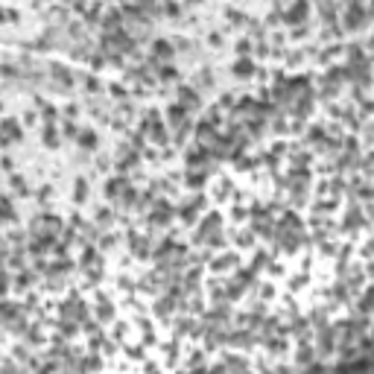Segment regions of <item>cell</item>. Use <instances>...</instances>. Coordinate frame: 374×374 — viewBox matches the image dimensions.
Instances as JSON below:
<instances>
[{
    "label": "cell",
    "instance_id": "cell-1",
    "mask_svg": "<svg viewBox=\"0 0 374 374\" xmlns=\"http://www.w3.org/2000/svg\"><path fill=\"white\" fill-rule=\"evenodd\" d=\"M363 24H365L363 6H360V3H351V9L345 12V27H348V30H360Z\"/></svg>",
    "mask_w": 374,
    "mask_h": 374
},
{
    "label": "cell",
    "instance_id": "cell-2",
    "mask_svg": "<svg viewBox=\"0 0 374 374\" xmlns=\"http://www.w3.org/2000/svg\"><path fill=\"white\" fill-rule=\"evenodd\" d=\"M20 138H24V131L18 129L15 117H6V120H3V146H9V143L20 141Z\"/></svg>",
    "mask_w": 374,
    "mask_h": 374
},
{
    "label": "cell",
    "instance_id": "cell-3",
    "mask_svg": "<svg viewBox=\"0 0 374 374\" xmlns=\"http://www.w3.org/2000/svg\"><path fill=\"white\" fill-rule=\"evenodd\" d=\"M334 336H336V327H327L324 324L322 331H319V348H322V354H331L334 351Z\"/></svg>",
    "mask_w": 374,
    "mask_h": 374
},
{
    "label": "cell",
    "instance_id": "cell-4",
    "mask_svg": "<svg viewBox=\"0 0 374 374\" xmlns=\"http://www.w3.org/2000/svg\"><path fill=\"white\" fill-rule=\"evenodd\" d=\"M357 310H360L363 316L374 313V287H368V290L360 295V304H357Z\"/></svg>",
    "mask_w": 374,
    "mask_h": 374
},
{
    "label": "cell",
    "instance_id": "cell-5",
    "mask_svg": "<svg viewBox=\"0 0 374 374\" xmlns=\"http://www.w3.org/2000/svg\"><path fill=\"white\" fill-rule=\"evenodd\" d=\"M152 53L158 56V59H172V41H164V38H158L155 44H152Z\"/></svg>",
    "mask_w": 374,
    "mask_h": 374
},
{
    "label": "cell",
    "instance_id": "cell-6",
    "mask_svg": "<svg viewBox=\"0 0 374 374\" xmlns=\"http://www.w3.org/2000/svg\"><path fill=\"white\" fill-rule=\"evenodd\" d=\"M126 187H129V184H126V179H108V182H105V196H108V199H114V196H120Z\"/></svg>",
    "mask_w": 374,
    "mask_h": 374
},
{
    "label": "cell",
    "instance_id": "cell-7",
    "mask_svg": "<svg viewBox=\"0 0 374 374\" xmlns=\"http://www.w3.org/2000/svg\"><path fill=\"white\" fill-rule=\"evenodd\" d=\"M179 102H182L184 108H199V97H196V91H190V88H182V91H179Z\"/></svg>",
    "mask_w": 374,
    "mask_h": 374
},
{
    "label": "cell",
    "instance_id": "cell-8",
    "mask_svg": "<svg viewBox=\"0 0 374 374\" xmlns=\"http://www.w3.org/2000/svg\"><path fill=\"white\" fill-rule=\"evenodd\" d=\"M254 71H257V68H254V64H252L249 59H240L237 64H234V76H240V79H249V76H252Z\"/></svg>",
    "mask_w": 374,
    "mask_h": 374
},
{
    "label": "cell",
    "instance_id": "cell-9",
    "mask_svg": "<svg viewBox=\"0 0 374 374\" xmlns=\"http://www.w3.org/2000/svg\"><path fill=\"white\" fill-rule=\"evenodd\" d=\"M79 146L82 149H97V146H100V135H97V131H82Z\"/></svg>",
    "mask_w": 374,
    "mask_h": 374
},
{
    "label": "cell",
    "instance_id": "cell-10",
    "mask_svg": "<svg viewBox=\"0 0 374 374\" xmlns=\"http://www.w3.org/2000/svg\"><path fill=\"white\" fill-rule=\"evenodd\" d=\"M304 15H307V3H304V0H298L293 9L287 12V20H290V24H295V20H301Z\"/></svg>",
    "mask_w": 374,
    "mask_h": 374
},
{
    "label": "cell",
    "instance_id": "cell-11",
    "mask_svg": "<svg viewBox=\"0 0 374 374\" xmlns=\"http://www.w3.org/2000/svg\"><path fill=\"white\" fill-rule=\"evenodd\" d=\"M231 263H237V254H219V260H213V263H211V269L223 272V269H228Z\"/></svg>",
    "mask_w": 374,
    "mask_h": 374
},
{
    "label": "cell",
    "instance_id": "cell-12",
    "mask_svg": "<svg viewBox=\"0 0 374 374\" xmlns=\"http://www.w3.org/2000/svg\"><path fill=\"white\" fill-rule=\"evenodd\" d=\"M3 216H6V223H15V219H18V213H15V202H12L9 193H6V199H3Z\"/></svg>",
    "mask_w": 374,
    "mask_h": 374
},
{
    "label": "cell",
    "instance_id": "cell-13",
    "mask_svg": "<svg viewBox=\"0 0 374 374\" xmlns=\"http://www.w3.org/2000/svg\"><path fill=\"white\" fill-rule=\"evenodd\" d=\"M73 199H76L79 205L88 199V182H85V179H76V190H73Z\"/></svg>",
    "mask_w": 374,
    "mask_h": 374
},
{
    "label": "cell",
    "instance_id": "cell-14",
    "mask_svg": "<svg viewBox=\"0 0 374 374\" xmlns=\"http://www.w3.org/2000/svg\"><path fill=\"white\" fill-rule=\"evenodd\" d=\"M32 278H35L32 272H24V269H20V272H18V278H15V283H12V287H18V290H27V287H32Z\"/></svg>",
    "mask_w": 374,
    "mask_h": 374
},
{
    "label": "cell",
    "instance_id": "cell-15",
    "mask_svg": "<svg viewBox=\"0 0 374 374\" xmlns=\"http://www.w3.org/2000/svg\"><path fill=\"white\" fill-rule=\"evenodd\" d=\"M12 190L18 193V196H30V187H27V179H20V175H12Z\"/></svg>",
    "mask_w": 374,
    "mask_h": 374
},
{
    "label": "cell",
    "instance_id": "cell-16",
    "mask_svg": "<svg viewBox=\"0 0 374 374\" xmlns=\"http://www.w3.org/2000/svg\"><path fill=\"white\" fill-rule=\"evenodd\" d=\"M41 138H44V146H50V149H53V146H59V135H56V129H53V126H47Z\"/></svg>",
    "mask_w": 374,
    "mask_h": 374
},
{
    "label": "cell",
    "instance_id": "cell-17",
    "mask_svg": "<svg viewBox=\"0 0 374 374\" xmlns=\"http://www.w3.org/2000/svg\"><path fill=\"white\" fill-rule=\"evenodd\" d=\"M170 310H172V301H170V298H161V301L155 304V313H158V316H170Z\"/></svg>",
    "mask_w": 374,
    "mask_h": 374
},
{
    "label": "cell",
    "instance_id": "cell-18",
    "mask_svg": "<svg viewBox=\"0 0 374 374\" xmlns=\"http://www.w3.org/2000/svg\"><path fill=\"white\" fill-rule=\"evenodd\" d=\"M310 360H313V351H310V348H298V363L310 365Z\"/></svg>",
    "mask_w": 374,
    "mask_h": 374
},
{
    "label": "cell",
    "instance_id": "cell-19",
    "mask_svg": "<svg viewBox=\"0 0 374 374\" xmlns=\"http://www.w3.org/2000/svg\"><path fill=\"white\" fill-rule=\"evenodd\" d=\"M202 182H205V175H199V172H190L187 175V184H193V187H199Z\"/></svg>",
    "mask_w": 374,
    "mask_h": 374
},
{
    "label": "cell",
    "instance_id": "cell-20",
    "mask_svg": "<svg viewBox=\"0 0 374 374\" xmlns=\"http://www.w3.org/2000/svg\"><path fill=\"white\" fill-rule=\"evenodd\" d=\"M100 319H112V307H108V301H100Z\"/></svg>",
    "mask_w": 374,
    "mask_h": 374
},
{
    "label": "cell",
    "instance_id": "cell-21",
    "mask_svg": "<svg viewBox=\"0 0 374 374\" xmlns=\"http://www.w3.org/2000/svg\"><path fill=\"white\" fill-rule=\"evenodd\" d=\"M3 170L9 172V175L15 172V161H12V155H3Z\"/></svg>",
    "mask_w": 374,
    "mask_h": 374
},
{
    "label": "cell",
    "instance_id": "cell-22",
    "mask_svg": "<svg viewBox=\"0 0 374 374\" xmlns=\"http://www.w3.org/2000/svg\"><path fill=\"white\" fill-rule=\"evenodd\" d=\"M97 219H100V223H112V213H108V208H100Z\"/></svg>",
    "mask_w": 374,
    "mask_h": 374
},
{
    "label": "cell",
    "instance_id": "cell-23",
    "mask_svg": "<svg viewBox=\"0 0 374 374\" xmlns=\"http://www.w3.org/2000/svg\"><path fill=\"white\" fill-rule=\"evenodd\" d=\"M161 79H175V68H164V71H161Z\"/></svg>",
    "mask_w": 374,
    "mask_h": 374
},
{
    "label": "cell",
    "instance_id": "cell-24",
    "mask_svg": "<svg viewBox=\"0 0 374 374\" xmlns=\"http://www.w3.org/2000/svg\"><path fill=\"white\" fill-rule=\"evenodd\" d=\"M85 85H88V91H100V82H97V79H91V76L85 79Z\"/></svg>",
    "mask_w": 374,
    "mask_h": 374
},
{
    "label": "cell",
    "instance_id": "cell-25",
    "mask_svg": "<svg viewBox=\"0 0 374 374\" xmlns=\"http://www.w3.org/2000/svg\"><path fill=\"white\" fill-rule=\"evenodd\" d=\"M237 53H240V56H246V53H249V41H240V44H237Z\"/></svg>",
    "mask_w": 374,
    "mask_h": 374
},
{
    "label": "cell",
    "instance_id": "cell-26",
    "mask_svg": "<svg viewBox=\"0 0 374 374\" xmlns=\"http://www.w3.org/2000/svg\"><path fill=\"white\" fill-rule=\"evenodd\" d=\"M249 243H252V237H249V234L243 231V234H240V246H249Z\"/></svg>",
    "mask_w": 374,
    "mask_h": 374
},
{
    "label": "cell",
    "instance_id": "cell-27",
    "mask_svg": "<svg viewBox=\"0 0 374 374\" xmlns=\"http://www.w3.org/2000/svg\"><path fill=\"white\" fill-rule=\"evenodd\" d=\"M368 275H371V278H374V263H368Z\"/></svg>",
    "mask_w": 374,
    "mask_h": 374
},
{
    "label": "cell",
    "instance_id": "cell-28",
    "mask_svg": "<svg viewBox=\"0 0 374 374\" xmlns=\"http://www.w3.org/2000/svg\"><path fill=\"white\" fill-rule=\"evenodd\" d=\"M371 47H374V35H371Z\"/></svg>",
    "mask_w": 374,
    "mask_h": 374
},
{
    "label": "cell",
    "instance_id": "cell-29",
    "mask_svg": "<svg viewBox=\"0 0 374 374\" xmlns=\"http://www.w3.org/2000/svg\"><path fill=\"white\" fill-rule=\"evenodd\" d=\"M190 3H199V0H190Z\"/></svg>",
    "mask_w": 374,
    "mask_h": 374
},
{
    "label": "cell",
    "instance_id": "cell-30",
    "mask_svg": "<svg viewBox=\"0 0 374 374\" xmlns=\"http://www.w3.org/2000/svg\"><path fill=\"white\" fill-rule=\"evenodd\" d=\"M351 3H360V0H351Z\"/></svg>",
    "mask_w": 374,
    "mask_h": 374
}]
</instances>
